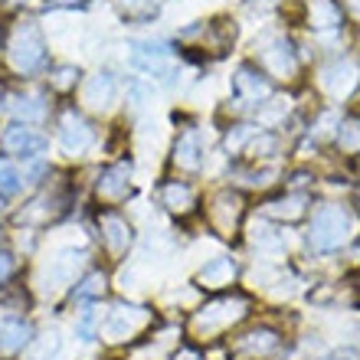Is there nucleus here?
Masks as SVG:
<instances>
[{
	"instance_id": "f257e3e1",
	"label": "nucleus",
	"mask_w": 360,
	"mask_h": 360,
	"mask_svg": "<svg viewBox=\"0 0 360 360\" xmlns=\"http://www.w3.org/2000/svg\"><path fill=\"white\" fill-rule=\"evenodd\" d=\"M351 236V213L338 203H324V207L314 210L311 217V226H308V246L314 252H338V249L347 243Z\"/></svg>"
},
{
	"instance_id": "f03ea898",
	"label": "nucleus",
	"mask_w": 360,
	"mask_h": 360,
	"mask_svg": "<svg viewBox=\"0 0 360 360\" xmlns=\"http://www.w3.org/2000/svg\"><path fill=\"white\" fill-rule=\"evenodd\" d=\"M249 311V302L239 298V295H223L217 302H210L207 308H200L193 314V331L197 334H219L233 328L236 321H243Z\"/></svg>"
},
{
	"instance_id": "7ed1b4c3",
	"label": "nucleus",
	"mask_w": 360,
	"mask_h": 360,
	"mask_svg": "<svg viewBox=\"0 0 360 360\" xmlns=\"http://www.w3.org/2000/svg\"><path fill=\"white\" fill-rule=\"evenodd\" d=\"M10 66L17 72H37L43 63H46V43H43V33H39L33 23H20L10 37L7 46Z\"/></svg>"
},
{
	"instance_id": "20e7f679",
	"label": "nucleus",
	"mask_w": 360,
	"mask_h": 360,
	"mask_svg": "<svg viewBox=\"0 0 360 360\" xmlns=\"http://www.w3.org/2000/svg\"><path fill=\"white\" fill-rule=\"evenodd\" d=\"M59 144H63V151L72 154V158H82L95 144L92 122H89L79 108H66L63 118H59Z\"/></svg>"
},
{
	"instance_id": "39448f33",
	"label": "nucleus",
	"mask_w": 360,
	"mask_h": 360,
	"mask_svg": "<svg viewBox=\"0 0 360 360\" xmlns=\"http://www.w3.org/2000/svg\"><path fill=\"white\" fill-rule=\"evenodd\" d=\"M46 138L39 131H33L30 124H20L13 122L4 131V138H0V148L7 154H13V158H23V161H37V158H43V151H46Z\"/></svg>"
},
{
	"instance_id": "423d86ee",
	"label": "nucleus",
	"mask_w": 360,
	"mask_h": 360,
	"mask_svg": "<svg viewBox=\"0 0 360 360\" xmlns=\"http://www.w3.org/2000/svg\"><path fill=\"white\" fill-rule=\"evenodd\" d=\"M141 328H148L144 308H138V304H115L98 331H102L108 341H128V334H138Z\"/></svg>"
},
{
	"instance_id": "0eeeda50",
	"label": "nucleus",
	"mask_w": 360,
	"mask_h": 360,
	"mask_svg": "<svg viewBox=\"0 0 360 360\" xmlns=\"http://www.w3.org/2000/svg\"><path fill=\"white\" fill-rule=\"evenodd\" d=\"M98 239H102L105 252H112V256H124L128 246H131V239H134L131 226H128V219H124L115 207L98 213Z\"/></svg>"
},
{
	"instance_id": "6e6552de",
	"label": "nucleus",
	"mask_w": 360,
	"mask_h": 360,
	"mask_svg": "<svg viewBox=\"0 0 360 360\" xmlns=\"http://www.w3.org/2000/svg\"><path fill=\"white\" fill-rule=\"evenodd\" d=\"M95 193L105 207H118L128 200L131 193V167L128 164H108L98 174V184H95Z\"/></svg>"
},
{
	"instance_id": "1a4fd4ad",
	"label": "nucleus",
	"mask_w": 360,
	"mask_h": 360,
	"mask_svg": "<svg viewBox=\"0 0 360 360\" xmlns=\"http://www.w3.org/2000/svg\"><path fill=\"white\" fill-rule=\"evenodd\" d=\"M233 92H236L243 102L262 105L259 98H269V95H272V82H269V76L259 72V66L243 63V66L236 69V76H233Z\"/></svg>"
},
{
	"instance_id": "9d476101",
	"label": "nucleus",
	"mask_w": 360,
	"mask_h": 360,
	"mask_svg": "<svg viewBox=\"0 0 360 360\" xmlns=\"http://www.w3.org/2000/svg\"><path fill=\"white\" fill-rule=\"evenodd\" d=\"M82 259L86 252L82 249H66V252H59L56 259H49V269H46V288H63V285H72L76 272L82 269Z\"/></svg>"
},
{
	"instance_id": "9b49d317",
	"label": "nucleus",
	"mask_w": 360,
	"mask_h": 360,
	"mask_svg": "<svg viewBox=\"0 0 360 360\" xmlns=\"http://www.w3.org/2000/svg\"><path fill=\"white\" fill-rule=\"evenodd\" d=\"M243 213V197H239L236 190H223L213 197V207H210V219H213V226L223 229V233H233L236 229V219Z\"/></svg>"
},
{
	"instance_id": "f8f14e48",
	"label": "nucleus",
	"mask_w": 360,
	"mask_h": 360,
	"mask_svg": "<svg viewBox=\"0 0 360 360\" xmlns=\"http://www.w3.org/2000/svg\"><path fill=\"white\" fill-rule=\"evenodd\" d=\"M33 341V328L20 318H7L0 321V357H17L20 351H27Z\"/></svg>"
},
{
	"instance_id": "ddd939ff",
	"label": "nucleus",
	"mask_w": 360,
	"mask_h": 360,
	"mask_svg": "<svg viewBox=\"0 0 360 360\" xmlns=\"http://www.w3.org/2000/svg\"><path fill=\"white\" fill-rule=\"evenodd\" d=\"M158 200L171 213H190L197 207V190L190 187L187 180H164L161 190H158Z\"/></svg>"
},
{
	"instance_id": "4468645a",
	"label": "nucleus",
	"mask_w": 360,
	"mask_h": 360,
	"mask_svg": "<svg viewBox=\"0 0 360 360\" xmlns=\"http://www.w3.org/2000/svg\"><path fill=\"white\" fill-rule=\"evenodd\" d=\"M174 161H177L180 171H190L197 174L203 167V144H200V134L197 131H184L177 138V148H174Z\"/></svg>"
},
{
	"instance_id": "2eb2a0df",
	"label": "nucleus",
	"mask_w": 360,
	"mask_h": 360,
	"mask_svg": "<svg viewBox=\"0 0 360 360\" xmlns=\"http://www.w3.org/2000/svg\"><path fill=\"white\" fill-rule=\"evenodd\" d=\"M233 278H236V262L233 259H210L207 266L197 272V285H203V288H217V285H233Z\"/></svg>"
},
{
	"instance_id": "dca6fc26",
	"label": "nucleus",
	"mask_w": 360,
	"mask_h": 360,
	"mask_svg": "<svg viewBox=\"0 0 360 360\" xmlns=\"http://www.w3.org/2000/svg\"><path fill=\"white\" fill-rule=\"evenodd\" d=\"M115 92H118V79L105 69V72H98V76L89 82L86 89V102L92 105V108H108V105L115 102Z\"/></svg>"
},
{
	"instance_id": "f3484780",
	"label": "nucleus",
	"mask_w": 360,
	"mask_h": 360,
	"mask_svg": "<svg viewBox=\"0 0 360 360\" xmlns=\"http://www.w3.org/2000/svg\"><path fill=\"white\" fill-rule=\"evenodd\" d=\"M27 360H53L59 351H63V338H59L56 331H49V334H39V338H33L27 347Z\"/></svg>"
},
{
	"instance_id": "a211bd4d",
	"label": "nucleus",
	"mask_w": 360,
	"mask_h": 360,
	"mask_svg": "<svg viewBox=\"0 0 360 360\" xmlns=\"http://www.w3.org/2000/svg\"><path fill=\"white\" fill-rule=\"evenodd\" d=\"M105 285H108V278H105V272H98V269H92V272L82 278V282L72 288V302H86V298H98V295L105 292Z\"/></svg>"
},
{
	"instance_id": "6ab92c4d",
	"label": "nucleus",
	"mask_w": 360,
	"mask_h": 360,
	"mask_svg": "<svg viewBox=\"0 0 360 360\" xmlns=\"http://www.w3.org/2000/svg\"><path fill=\"white\" fill-rule=\"evenodd\" d=\"M20 187H23V174L7 158H0V197H13Z\"/></svg>"
},
{
	"instance_id": "aec40b11",
	"label": "nucleus",
	"mask_w": 360,
	"mask_h": 360,
	"mask_svg": "<svg viewBox=\"0 0 360 360\" xmlns=\"http://www.w3.org/2000/svg\"><path fill=\"white\" fill-rule=\"evenodd\" d=\"M17 115L23 118V124L39 122V118L46 115V102H43V95H23V98H17Z\"/></svg>"
},
{
	"instance_id": "412c9836",
	"label": "nucleus",
	"mask_w": 360,
	"mask_h": 360,
	"mask_svg": "<svg viewBox=\"0 0 360 360\" xmlns=\"http://www.w3.org/2000/svg\"><path fill=\"white\" fill-rule=\"evenodd\" d=\"M49 86L59 89V92H69V89L79 86V69L76 66H59L56 76H49Z\"/></svg>"
},
{
	"instance_id": "4be33fe9",
	"label": "nucleus",
	"mask_w": 360,
	"mask_h": 360,
	"mask_svg": "<svg viewBox=\"0 0 360 360\" xmlns=\"http://www.w3.org/2000/svg\"><path fill=\"white\" fill-rule=\"evenodd\" d=\"M334 141L341 144V148H351V151H357V148H360V122H347L341 131L334 134Z\"/></svg>"
},
{
	"instance_id": "5701e85b",
	"label": "nucleus",
	"mask_w": 360,
	"mask_h": 360,
	"mask_svg": "<svg viewBox=\"0 0 360 360\" xmlns=\"http://www.w3.org/2000/svg\"><path fill=\"white\" fill-rule=\"evenodd\" d=\"M17 272V259L10 256V252H0V285H7Z\"/></svg>"
},
{
	"instance_id": "b1692460",
	"label": "nucleus",
	"mask_w": 360,
	"mask_h": 360,
	"mask_svg": "<svg viewBox=\"0 0 360 360\" xmlns=\"http://www.w3.org/2000/svg\"><path fill=\"white\" fill-rule=\"evenodd\" d=\"M321 360H360V351H354V347H338V351L324 354Z\"/></svg>"
},
{
	"instance_id": "393cba45",
	"label": "nucleus",
	"mask_w": 360,
	"mask_h": 360,
	"mask_svg": "<svg viewBox=\"0 0 360 360\" xmlns=\"http://www.w3.org/2000/svg\"><path fill=\"white\" fill-rule=\"evenodd\" d=\"M0 243H4V229H0Z\"/></svg>"
}]
</instances>
